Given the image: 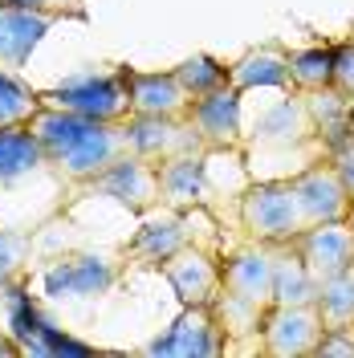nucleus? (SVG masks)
<instances>
[{
    "label": "nucleus",
    "mask_w": 354,
    "mask_h": 358,
    "mask_svg": "<svg viewBox=\"0 0 354 358\" xmlns=\"http://www.w3.org/2000/svg\"><path fill=\"white\" fill-rule=\"evenodd\" d=\"M187 224H192V212H176V208H163L159 216H147V224L139 228V236L131 245V261H147V265L167 261L176 248L192 241Z\"/></svg>",
    "instance_id": "a211bd4d"
},
{
    "label": "nucleus",
    "mask_w": 354,
    "mask_h": 358,
    "mask_svg": "<svg viewBox=\"0 0 354 358\" xmlns=\"http://www.w3.org/2000/svg\"><path fill=\"white\" fill-rule=\"evenodd\" d=\"M224 338L216 330V317L208 306H183V313L176 317V326L167 334L151 342V355H220Z\"/></svg>",
    "instance_id": "dca6fc26"
},
{
    "label": "nucleus",
    "mask_w": 354,
    "mask_h": 358,
    "mask_svg": "<svg viewBox=\"0 0 354 358\" xmlns=\"http://www.w3.org/2000/svg\"><path fill=\"white\" fill-rule=\"evenodd\" d=\"M293 192H297V200L306 208V220L310 224L346 220V216H351V196H346L338 171L330 167V159L310 163L306 171H297V176H293Z\"/></svg>",
    "instance_id": "2eb2a0df"
},
{
    "label": "nucleus",
    "mask_w": 354,
    "mask_h": 358,
    "mask_svg": "<svg viewBox=\"0 0 354 358\" xmlns=\"http://www.w3.org/2000/svg\"><path fill=\"white\" fill-rule=\"evenodd\" d=\"M0 4H21V8H45V13H73L82 0H0Z\"/></svg>",
    "instance_id": "c85d7f7f"
},
{
    "label": "nucleus",
    "mask_w": 354,
    "mask_h": 358,
    "mask_svg": "<svg viewBox=\"0 0 354 358\" xmlns=\"http://www.w3.org/2000/svg\"><path fill=\"white\" fill-rule=\"evenodd\" d=\"M171 73L179 78V86L187 90L192 98L228 86V66H224V62H216L212 53H192V57H183Z\"/></svg>",
    "instance_id": "393cba45"
},
{
    "label": "nucleus",
    "mask_w": 354,
    "mask_h": 358,
    "mask_svg": "<svg viewBox=\"0 0 354 358\" xmlns=\"http://www.w3.org/2000/svg\"><path fill=\"white\" fill-rule=\"evenodd\" d=\"M334 49V69H330V86L342 94V98H351L354 102V33L346 41L330 45Z\"/></svg>",
    "instance_id": "a878e982"
},
{
    "label": "nucleus",
    "mask_w": 354,
    "mask_h": 358,
    "mask_svg": "<svg viewBox=\"0 0 354 358\" xmlns=\"http://www.w3.org/2000/svg\"><path fill=\"white\" fill-rule=\"evenodd\" d=\"M346 220H351V224H354V203H351V216H346Z\"/></svg>",
    "instance_id": "7c9ffc66"
},
{
    "label": "nucleus",
    "mask_w": 354,
    "mask_h": 358,
    "mask_svg": "<svg viewBox=\"0 0 354 358\" xmlns=\"http://www.w3.org/2000/svg\"><path fill=\"white\" fill-rule=\"evenodd\" d=\"M241 232L244 241H257V245H293L310 220H306V208L293 192V179H248L241 192Z\"/></svg>",
    "instance_id": "7ed1b4c3"
},
{
    "label": "nucleus",
    "mask_w": 354,
    "mask_h": 358,
    "mask_svg": "<svg viewBox=\"0 0 354 358\" xmlns=\"http://www.w3.org/2000/svg\"><path fill=\"white\" fill-rule=\"evenodd\" d=\"M159 268L171 281V289L183 306H208L220 289V261L208 248H199L196 241H187L167 261H159Z\"/></svg>",
    "instance_id": "9d476101"
},
{
    "label": "nucleus",
    "mask_w": 354,
    "mask_h": 358,
    "mask_svg": "<svg viewBox=\"0 0 354 358\" xmlns=\"http://www.w3.org/2000/svg\"><path fill=\"white\" fill-rule=\"evenodd\" d=\"M41 106H57V110L82 114V118H102V122H122L131 118V98H127V82H122V66L106 69V73H78L62 86L37 90Z\"/></svg>",
    "instance_id": "20e7f679"
},
{
    "label": "nucleus",
    "mask_w": 354,
    "mask_h": 358,
    "mask_svg": "<svg viewBox=\"0 0 354 358\" xmlns=\"http://www.w3.org/2000/svg\"><path fill=\"white\" fill-rule=\"evenodd\" d=\"M313 306H318V317H322L326 330H351L354 326V265L346 273H338V277H326L318 285Z\"/></svg>",
    "instance_id": "4be33fe9"
},
{
    "label": "nucleus",
    "mask_w": 354,
    "mask_h": 358,
    "mask_svg": "<svg viewBox=\"0 0 354 358\" xmlns=\"http://www.w3.org/2000/svg\"><path fill=\"white\" fill-rule=\"evenodd\" d=\"M45 167L41 147L29 131V122L21 127H0V183H17L29 171Z\"/></svg>",
    "instance_id": "412c9836"
},
{
    "label": "nucleus",
    "mask_w": 354,
    "mask_h": 358,
    "mask_svg": "<svg viewBox=\"0 0 354 358\" xmlns=\"http://www.w3.org/2000/svg\"><path fill=\"white\" fill-rule=\"evenodd\" d=\"M228 86L232 90H293L289 86V49L277 41L253 45L228 66Z\"/></svg>",
    "instance_id": "f3484780"
},
{
    "label": "nucleus",
    "mask_w": 354,
    "mask_h": 358,
    "mask_svg": "<svg viewBox=\"0 0 354 358\" xmlns=\"http://www.w3.org/2000/svg\"><path fill=\"white\" fill-rule=\"evenodd\" d=\"M220 285L257 306H273V248L257 241L232 248L220 265Z\"/></svg>",
    "instance_id": "4468645a"
},
{
    "label": "nucleus",
    "mask_w": 354,
    "mask_h": 358,
    "mask_svg": "<svg viewBox=\"0 0 354 358\" xmlns=\"http://www.w3.org/2000/svg\"><path fill=\"white\" fill-rule=\"evenodd\" d=\"M318 281L293 245L273 248V306H313Z\"/></svg>",
    "instance_id": "aec40b11"
},
{
    "label": "nucleus",
    "mask_w": 354,
    "mask_h": 358,
    "mask_svg": "<svg viewBox=\"0 0 354 358\" xmlns=\"http://www.w3.org/2000/svg\"><path fill=\"white\" fill-rule=\"evenodd\" d=\"M155 171H159V203L163 208H176V212L208 208L212 183H208V159H204V151L163 159V163H155Z\"/></svg>",
    "instance_id": "9b49d317"
},
{
    "label": "nucleus",
    "mask_w": 354,
    "mask_h": 358,
    "mask_svg": "<svg viewBox=\"0 0 354 358\" xmlns=\"http://www.w3.org/2000/svg\"><path fill=\"white\" fill-rule=\"evenodd\" d=\"M330 69H334V49L330 45H310L289 53V86L310 94V90L330 86Z\"/></svg>",
    "instance_id": "5701e85b"
},
{
    "label": "nucleus",
    "mask_w": 354,
    "mask_h": 358,
    "mask_svg": "<svg viewBox=\"0 0 354 358\" xmlns=\"http://www.w3.org/2000/svg\"><path fill=\"white\" fill-rule=\"evenodd\" d=\"M29 131L41 147L45 167L66 183H90L98 179L114 159L131 151L127 143V118L122 122H102V118H82V114L41 106L29 118Z\"/></svg>",
    "instance_id": "f257e3e1"
},
{
    "label": "nucleus",
    "mask_w": 354,
    "mask_h": 358,
    "mask_svg": "<svg viewBox=\"0 0 354 358\" xmlns=\"http://www.w3.org/2000/svg\"><path fill=\"white\" fill-rule=\"evenodd\" d=\"M326 159H330V167L338 171V179H342V187H346V196H351V203H354V134L346 143H338Z\"/></svg>",
    "instance_id": "bb28decb"
},
{
    "label": "nucleus",
    "mask_w": 354,
    "mask_h": 358,
    "mask_svg": "<svg viewBox=\"0 0 354 358\" xmlns=\"http://www.w3.org/2000/svg\"><path fill=\"white\" fill-rule=\"evenodd\" d=\"M187 122L196 127L204 151H241L244 147V114L241 90L220 86L212 94H199L187 106Z\"/></svg>",
    "instance_id": "423d86ee"
},
{
    "label": "nucleus",
    "mask_w": 354,
    "mask_h": 358,
    "mask_svg": "<svg viewBox=\"0 0 354 358\" xmlns=\"http://www.w3.org/2000/svg\"><path fill=\"white\" fill-rule=\"evenodd\" d=\"M313 355L318 358H354V326L351 330H326Z\"/></svg>",
    "instance_id": "cd10ccee"
},
{
    "label": "nucleus",
    "mask_w": 354,
    "mask_h": 358,
    "mask_svg": "<svg viewBox=\"0 0 354 358\" xmlns=\"http://www.w3.org/2000/svg\"><path fill=\"white\" fill-rule=\"evenodd\" d=\"M66 13H45V8H21V4H0V69H24L41 37L62 21Z\"/></svg>",
    "instance_id": "f8f14e48"
},
{
    "label": "nucleus",
    "mask_w": 354,
    "mask_h": 358,
    "mask_svg": "<svg viewBox=\"0 0 354 358\" xmlns=\"http://www.w3.org/2000/svg\"><path fill=\"white\" fill-rule=\"evenodd\" d=\"M122 82H127L131 114L176 118V114H187V106H192V94L179 86V78L171 69H131V66H122Z\"/></svg>",
    "instance_id": "ddd939ff"
},
{
    "label": "nucleus",
    "mask_w": 354,
    "mask_h": 358,
    "mask_svg": "<svg viewBox=\"0 0 354 358\" xmlns=\"http://www.w3.org/2000/svg\"><path fill=\"white\" fill-rule=\"evenodd\" d=\"M302 98H306V110H310V118H313V131H318L326 155H330L338 143H346L354 134V102L342 98L334 86L310 90V94H302Z\"/></svg>",
    "instance_id": "6ab92c4d"
},
{
    "label": "nucleus",
    "mask_w": 354,
    "mask_h": 358,
    "mask_svg": "<svg viewBox=\"0 0 354 358\" xmlns=\"http://www.w3.org/2000/svg\"><path fill=\"white\" fill-rule=\"evenodd\" d=\"M297 257L306 261V268L313 273V281L322 285L326 277H338L354 265V224L351 220H322L310 224L297 241Z\"/></svg>",
    "instance_id": "1a4fd4ad"
},
{
    "label": "nucleus",
    "mask_w": 354,
    "mask_h": 358,
    "mask_svg": "<svg viewBox=\"0 0 354 358\" xmlns=\"http://www.w3.org/2000/svg\"><path fill=\"white\" fill-rule=\"evenodd\" d=\"M244 167L253 179H293L310 163L326 159V147L313 131V118L306 110L302 90H285L281 102H273L253 134H244Z\"/></svg>",
    "instance_id": "f03ea898"
},
{
    "label": "nucleus",
    "mask_w": 354,
    "mask_h": 358,
    "mask_svg": "<svg viewBox=\"0 0 354 358\" xmlns=\"http://www.w3.org/2000/svg\"><path fill=\"white\" fill-rule=\"evenodd\" d=\"M90 187L102 192V196H111V200H118L122 208H131V212H143V216L159 208L155 163L143 159V155H134V151H127L122 159H114L98 179H90Z\"/></svg>",
    "instance_id": "6e6552de"
},
{
    "label": "nucleus",
    "mask_w": 354,
    "mask_h": 358,
    "mask_svg": "<svg viewBox=\"0 0 354 358\" xmlns=\"http://www.w3.org/2000/svg\"><path fill=\"white\" fill-rule=\"evenodd\" d=\"M326 334L318 306H269L261 322V355L273 358H306L318 350Z\"/></svg>",
    "instance_id": "39448f33"
},
{
    "label": "nucleus",
    "mask_w": 354,
    "mask_h": 358,
    "mask_svg": "<svg viewBox=\"0 0 354 358\" xmlns=\"http://www.w3.org/2000/svg\"><path fill=\"white\" fill-rule=\"evenodd\" d=\"M13 350H17V346H8V342H0V355H13Z\"/></svg>",
    "instance_id": "c756f323"
},
{
    "label": "nucleus",
    "mask_w": 354,
    "mask_h": 358,
    "mask_svg": "<svg viewBox=\"0 0 354 358\" xmlns=\"http://www.w3.org/2000/svg\"><path fill=\"white\" fill-rule=\"evenodd\" d=\"M127 143L134 155L163 163L171 155H187V151H204L196 127L187 122V114L176 118H159V114H131L127 118Z\"/></svg>",
    "instance_id": "0eeeda50"
},
{
    "label": "nucleus",
    "mask_w": 354,
    "mask_h": 358,
    "mask_svg": "<svg viewBox=\"0 0 354 358\" xmlns=\"http://www.w3.org/2000/svg\"><path fill=\"white\" fill-rule=\"evenodd\" d=\"M41 110V94L24 86L13 69H0V127H21Z\"/></svg>",
    "instance_id": "b1692460"
}]
</instances>
